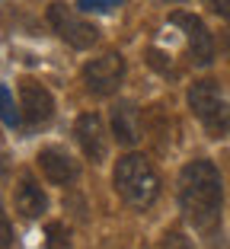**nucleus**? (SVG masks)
<instances>
[{"label":"nucleus","instance_id":"9","mask_svg":"<svg viewBox=\"0 0 230 249\" xmlns=\"http://www.w3.org/2000/svg\"><path fill=\"white\" fill-rule=\"evenodd\" d=\"M35 160H38V166H42V176L52 185H71L80 176L77 160L67 154V150H61V147H42Z\"/></svg>","mask_w":230,"mask_h":249},{"label":"nucleus","instance_id":"13","mask_svg":"<svg viewBox=\"0 0 230 249\" xmlns=\"http://www.w3.org/2000/svg\"><path fill=\"white\" fill-rule=\"evenodd\" d=\"M45 246L48 249H67L71 246V230H67L64 224H58V220L48 224V227H45Z\"/></svg>","mask_w":230,"mask_h":249},{"label":"nucleus","instance_id":"4","mask_svg":"<svg viewBox=\"0 0 230 249\" xmlns=\"http://www.w3.org/2000/svg\"><path fill=\"white\" fill-rule=\"evenodd\" d=\"M48 22H52V29L58 32L71 48H77V52H87V48H93V45L99 42L96 26L80 19V16L71 7H64V3H52V7H48Z\"/></svg>","mask_w":230,"mask_h":249},{"label":"nucleus","instance_id":"17","mask_svg":"<svg viewBox=\"0 0 230 249\" xmlns=\"http://www.w3.org/2000/svg\"><path fill=\"white\" fill-rule=\"evenodd\" d=\"M205 7H208L214 16H221V19L230 26V0H205Z\"/></svg>","mask_w":230,"mask_h":249},{"label":"nucleus","instance_id":"10","mask_svg":"<svg viewBox=\"0 0 230 249\" xmlns=\"http://www.w3.org/2000/svg\"><path fill=\"white\" fill-rule=\"evenodd\" d=\"M141 109L128 99H119L112 106V134L122 147H134L141 141Z\"/></svg>","mask_w":230,"mask_h":249},{"label":"nucleus","instance_id":"16","mask_svg":"<svg viewBox=\"0 0 230 249\" xmlns=\"http://www.w3.org/2000/svg\"><path fill=\"white\" fill-rule=\"evenodd\" d=\"M13 246V227H10V217L0 205V249H10Z\"/></svg>","mask_w":230,"mask_h":249},{"label":"nucleus","instance_id":"19","mask_svg":"<svg viewBox=\"0 0 230 249\" xmlns=\"http://www.w3.org/2000/svg\"><path fill=\"white\" fill-rule=\"evenodd\" d=\"M163 3H186V0H163Z\"/></svg>","mask_w":230,"mask_h":249},{"label":"nucleus","instance_id":"1","mask_svg":"<svg viewBox=\"0 0 230 249\" xmlns=\"http://www.w3.org/2000/svg\"><path fill=\"white\" fill-rule=\"evenodd\" d=\"M179 208H182V217L201 233H211L221 224L224 182L211 160H192L182 166V173H179Z\"/></svg>","mask_w":230,"mask_h":249},{"label":"nucleus","instance_id":"6","mask_svg":"<svg viewBox=\"0 0 230 249\" xmlns=\"http://www.w3.org/2000/svg\"><path fill=\"white\" fill-rule=\"evenodd\" d=\"M170 22L176 29H182L189 45V58H192L195 67H208L214 61V36L208 32V26L198 19L195 13H173Z\"/></svg>","mask_w":230,"mask_h":249},{"label":"nucleus","instance_id":"7","mask_svg":"<svg viewBox=\"0 0 230 249\" xmlns=\"http://www.w3.org/2000/svg\"><path fill=\"white\" fill-rule=\"evenodd\" d=\"M19 112H22V122L29 128H42V124L52 122L54 115V99L52 93L35 80H22L19 83Z\"/></svg>","mask_w":230,"mask_h":249},{"label":"nucleus","instance_id":"5","mask_svg":"<svg viewBox=\"0 0 230 249\" xmlns=\"http://www.w3.org/2000/svg\"><path fill=\"white\" fill-rule=\"evenodd\" d=\"M122 80H125V58L115 52L99 54V58H93L83 67V83H87L89 93H96V96L119 93Z\"/></svg>","mask_w":230,"mask_h":249},{"label":"nucleus","instance_id":"2","mask_svg":"<svg viewBox=\"0 0 230 249\" xmlns=\"http://www.w3.org/2000/svg\"><path fill=\"white\" fill-rule=\"evenodd\" d=\"M112 182H115V192L125 205L138 208H150L160 195V176H157V169L150 166V160L144 154H128L119 160L115 173H112Z\"/></svg>","mask_w":230,"mask_h":249},{"label":"nucleus","instance_id":"12","mask_svg":"<svg viewBox=\"0 0 230 249\" xmlns=\"http://www.w3.org/2000/svg\"><path fill=\"white\" fill-rule=\"evenodd\" d=\"M22 118V112H16V103H13V96H10V89L0 83V122L10 124V128H16Z\"/></svg>","mask_w":230,"mask_h":249},{"label":"nucleus","instance_id":"11","mask_svg":"<svg viewBox=\"0 0 230 249\" xmlns=\"http://www.w3.org/2000/svg\"><path fill=\"white\" fill-rule=\"evenodd\" d=\"M13 205L16 211L22 214V217H38V214H45V208H48V198H45L42 185L35 182V179L29 176V173H22L19 179H16V189H13Z\"/></svg>","mask_w":230,"mask_h":249},{"label":"nucleus","instance_id":"14","mask_svg":"<svg viewBox=\"0 0 230 249\" xmlns=\"http://www.w3.org/2000/svg\"><path fill=\"white\" fill-rule=\"evenodd\" d=\"M122 0H77V10L83 13H112Z\"/></svg>","mask_w":230,"mask_h":249},{"label":"nucleus","instance_id":"15","mask_svg":"<svg viewBox=\"0 0 230 249\" xmlns=\"http://www.w3.org/2000/svg\"><path fill=\"white\" fill-rule=\"evenodd\" d=\"M147 61H150V67H157L163 77H173V73H176V71H173V64L166 61V54L157 52V48H150V52H147Z\"/></svg>","mask_w":230,"mask_h":249},{"label":"nucleus","instance_id":"18","mask_svg":"<svg viewBox=\"0 0 230 249\" xmlns=\"http://www.w3.org/2000/svg\"><path fill=\"white\" fill-rule=\"evenodd\" d=\"M160 249H192V246H189V240L182 233H166L160 240Z\"/></svg>","mask_w":230,"mask_h":249},{"label":"nucleus","instance_id":"3","mask_svg":"<svg viewBox=\"0 0 230 249\" xmlns=\"http://www.w3.org/2000/svg\"><path fill=\"white\" fill-rule=\"evenodd\" d=\"M189 106L208 128L211 138H227L230 134V106L224 103V93L214 80H198L189 87Z\"/></svg>","mask_w":230,"mask_h":249},{"label":"nucleus","instance_id":"8","mask_svg":"<svg viewBox=\"0 0 230 249\" xmlns=\"http://www.w3.org/2000/svg\"><path fill=\"white\" fill-rule=\"evenodd\" d=\"M74 134H77V144H80L87 160H93V163L106 160V154H109V138H106V124L96 112H83L74 124Z\"/></svg>","mask_w":230,"mask_h":249}]
</instances>
